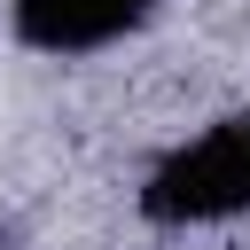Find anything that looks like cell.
<instances>
[{"label":"cell","instance_id":"obj_1","mask_svg":"<svg viewBox=\"0 0 250 250\" xmlns=\"http://www.w3.org/2000/svg\"><path fill=\"white\" fill-rule=\"evenodd\" d=\"M141 203H148V219H172V227L180 219H234V211H250V117H234V125L203 133L195 148L164 156Z\"/></svg>","mask_w":250,"mask_h":250},{"label":"cell","instance_id":"obj_2","mask_svg":"<svg viewBox=\"0 0 250 250\" xmlns=\"http://www.w3.org/2000/svg\"><path fill=\"white\" fill-rule=\"evenodd\" d=\"M156 0H16V31L47 55H78V47H102L117 31H133Z\"/></svg>","mask_w":250,"mask_h":250}]
</instances>
